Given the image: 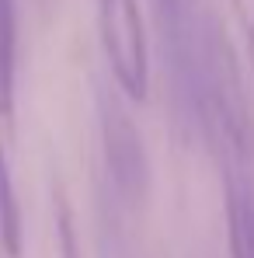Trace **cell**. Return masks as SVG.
Listing matches in <instances>:
<instances>
[{
  "label": "cell",
  "instance_id": "cell-1",
  "mask_svg": "<svg viewBox=\"0 0 254 258\" xmlns=\"http://www.w3.org/2000/svg\"><path fill=\"white\" fill-rule=\"evenodd\" d=\"M98 42L126 101L150 98V39L139 0H98Z\"/></svg>",
  "mask_w": 254,
  "mask_h": 258
},
{
  "label": "cell",
  "instance_id": "cell-2",
  "mask_svg": "<svg viewBox=\"0 0 254 258\" xmlns=\"http://www.w3.org/2000/svg\"><path fill=\"white\" fill-rule=\"evenodd\" d=\"M101 147H105V164L115 188L129 203H139L146 196V178H150L146 147L132 115L115 98H101Z\"/></svg>",
  "mask_w": 254,
  "mask_h": 258
},
{
  "label": "cell",
  "instance_id": "cell-3",
  "mask_svg": "<svg viewBox=\"0 0 254 258\" xmlns=\"http://www.w3.org/2000/svg\"><path fill=\"white\" fill-rule=\"evenodd\" d=\"M230 258H254V161L219 157Z\"/></svg>",
  "mask_w": 254,
  "mask_h": 258
},
{
  "label": "cell",
  "instance_id": "cell-4",
  "mask_svg": "<svg viewBox=\"0 0 254 258\" xmlns=\"http://www.w3.org/2000/svg\"><path fill=\"white\" fill-rule=\"evenodd\" d=\"M18 112V0H0V122L11 129Z\"/></svg>",
  "mask_w": 254,
  "mask_h": 258
},
{
  "label": "cell",
  "instance_id": "cell-5",
  "mask_svg": "<svg viewBox=\"0 0 254 258\" xmlns=\"http://www.w3.org/2000/svg\"><path fill=\"white\" fill-rule=\"evenodd\" d=\"M0 255L4 258L25 255V213H21L11 161H7V150H4V136H0Z\"/></svg>",
  "mask_w": 254,
  "mask_h": 258
},
{
  "label": "cell",
  "instance_id": "cell-6",
  "mask_svg": "<svg viewBox=\"0 0 254 258\" xmlns=\"http://www.w3.org/2000/svg\"><path fill=\"white\" fill-rule=\"evenodd\" d=\"M52 227H56V258H84V244L77 234V216L63 192L52 199Z\"/></svg>",
  "mask_w": 254,
  "mask_h": 258
},
{
  "label": "cell",
  "instance_id": "cell-7",
  "mask_svg": "<svg viewBox=\"0 0 254 258\" xmlns=\"http://www.w3.org/2000/svg\"><path fill=\"white\" fill-rule=\"evenodd\" d=\"M230 14L237 21V32L244 42V59H247V70L254 81V0H230Z\"/></svg>",
  "mask_w": 254,
  "mask_h": 258
}]
</instances>
